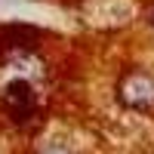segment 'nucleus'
<instances>
[{
  "mask_svg": "<svg viewBox=\"0 0 154 154\" xmlns=\"http://www.w3.org/2000/svg\"><path fill=\"white\" fill-rule=\"evenodd\" d=\"M120 102L136 111H151L154 108V77L145 71H130L120 80Z\"/></svg>",
  "mask_w": 154,
  "mask_h": 154,
  "instance_id": "1",
  "label": "nucleus"
},
{
  "mask_svg": "<svg viewBox=\"0 0 154 154\" xmlns=\"http://www.w3.org/2000/svg\"><path fill=\"white\" fill-rule=\"evenodd\" d=\"M6 111L12 114V120H28L31 114H34V89L31 83H25V80H12L6 86Z\"/></svg>",
  "mask_w": 154,
  "mask_h": 154,
  "instance_id": "2",
  "label": "nucleus"
},
{
  "mask_svg": "<svg viewBox=\"0 0 154 154\" xmlns=\"http://www.w3.org/2000/svg\"><path fill=\"white\" fill-rule=\"evenodd\" d=\"M148 22H151V25H154V6H151V9H148Z\"/></svg>",
  "mask_w": 154,
  "mask_h": 154,
  "instance_id": "3",
  "label": "nucleus"
},
{
  "mask_svg": "<svg viewBox=\"0 0 154 154\" xmlns=\"http://www.w3.org/2000/svg\"><path fill=\"white\" fill-rule=\"evenodd\" d=\"M46 154H68V151H46Z\"/></svg>",
  "mask_w": 154,
  "mask_h": 154,
  "instance_id": "4",
  "label": "nucleus"
}]
</instances>
